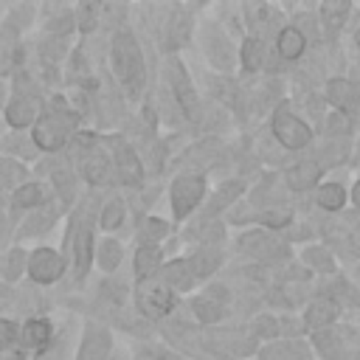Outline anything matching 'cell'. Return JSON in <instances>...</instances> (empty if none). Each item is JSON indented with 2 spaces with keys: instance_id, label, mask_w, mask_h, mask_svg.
<instances>
[{
  "instance_id": "obj_1",
  "label": "cell",
  "mask_w": 360,
  "mask_h": 360,
  "mask_svg": "<svg viewBox=\"0 0 360 360\" xmlns=\"http://www.w3.org/2000/svg\"><path fill=\"white\" fill-rule=\"evenodd\" d=\"M112 70L129 93L143 87V56L132 34H118L112 39Z\"/></svg>"
},
{
  "instance_id": "obj_2",
  "label": "cell",
  "mask_w": 360,
  "mask_h": 360,
  "mask_svg": "<svg viewBox=\"0 0 360 360\" xmlns=\"http://www.w3.org/2000/svg\"><path fill=\"white\" fill-rule=\"evenodd\" d=\"M73 121L76 118L65 115V112H45V115H39L37 124H34V143L39 149H48V152L59 149L68 141V129H70Z\"/></svg>"
},
{
  "instance_id": "obj_3",
  "label": "cell",
  "mask_w": 360,
  "mask_h": 360,
  "mask_svg": "<svg viewBox=\"0 0 360 360\" xmlns=\"http://www.w3.org/2000/svg\"><path fill=\"white\" fill-rule=\"evenodd\" d=\"M273 135H276L287 149H301V146H307L309 138H312L309 127H307L301 118H295L287 104H281V107L273 112Z\"/></svg>"
},
{
  "instance_id": "obj_4",
  "label": "cell",
  "mask_w": 360,
  "mask_h": 360,
  "mask_svg": "<svg viewBox=\"0 0 360 360\" xmlns=\"http://www.w3.org/2000/svg\"><path fill=\"white\" fill-rule=\"evenodd\" d=\"M138 307H141L143 315H149V318H160V315H166V312L174 307V295L169 292V287L143 278L141 287H138Z\"/></svg>"
},
{
  "instance_id": "obj_5",
  "label": "cell",
  "mask_w": 360,
  "mask_h": 360,
  "mask_svg": "<svg viewBox=\"0 0 360 360\" xmlns=\"http://www.w3.org/2000/svg\"><path fill=\"white\" fill-rule=\"evenodd\" d=\"M62 270H65V262H62V256H59L56 250H51V248H37V250L28 256V273H31V278L39 281V284L56 281V278L62 276Z\"/></svg>"
},
{
  "instance_id": "obj_6",
  "label": "cell",
  "mask_w": 360,
  "mask_h": 360,
  "mask_svg": "<svg viewBox=\"0 0 360 360\" xmlns=\"http://www.w3.org/2000/svg\"><path fill=\"white\" fill-rule=\"evenodd\" d=\"M205 191V183L202 177H177L174 186H172V208L177 217H186L202 197Z\"/></svg>"
},
{
  "instance_id": "obj_7",
  "label": "cell",
  "mask_w": 360,
  "mask_h": 360,
  "mask_svg": "<svg viewBox=\"0 0 360 360\" xmlns=\"http://www.w3.org/2000/svg\"><path fill=\"white\" fill-rule=\"evenodd\" d=\"M169 82H172V87H174V96H177L180 110L186 112V118L197 121V118H200V101H197V93L191 90V82H188L183 65H177V62L169 65Z\"/></svg>"
},
{
  "instance_id": "obj_8",
  "label": "cell",
  "mask_w": 360,
  "mask_h": 360,
  "mask_svg": "<svg viewBox=\"0 0 360 360\" xmlns=\"http://www.w3.org/2000/svg\"><path fill=\"white\" fill-rule=\"evenodd\" d=\"M107 352H110V335L98 326H90L82 340L79 360H107Z\"/></svg>"
},
{
  "instance_id": "obj_9",
  "label": "cell",
  "mask_w": 360,
  "mask_h": 360,
  "mask_svg": "<svg viewBox=\"0 0 360 360\" xmlns=\"http://www.w3.org/2000/svg\"><path fill=\"white\" fill-rule=\"evenodd\" d=\"M115 169H118V177L124 183H129V186H138L141 183V163L132 155V149L124 146L121 141H115Z\"/></svg>"
},
{
  "instance_id": "obj_10",
  "label": "cell",
  "mask_w": 360,
  "mask_h": 360,
  "mask_svg": "<svg viewBox=\"0 0 360 360\" xmlns=\"http://www.w3.org/2000/svg\"><path fill=\"white\" fill-rule=\"evenodd\" d=\"M37 115H39V112H37V101L28 98V96H17V98H11V104L6 107V118H8V124L17 127V129L34 124Z\"/></svg>"
},
{
  "instance_id": "obj_11",
  "label": "cell",
  "mask_w": 360,
  "mask_h": 360,
  "mask_svg": "<svg viewBox=\"0 0 360 360\" xmlns=\"http://www.w3.org/2000/svg\"><path fill=\"white\" fill-rule=\"evenodd\" d=\"M329 101L340 110V112H354V107H357V101H360V93L354 90V84H349L346 79H335V82H329Z\"/></svg>"
},
{
  "instance_id": "obj_12",
  "label": "cell",
  "mask_w": 360,
  "mask_h": 360,
  "mask_svg": "<svg viewBox=\"0 0 360 360\" xmlns=\"http://www.w3.org/2000/svg\"><path fill=\"white\" fill-rule=\"evenodd\" d=\"M93 248V233L87 225H79L76 228V236H73V262H76V273L84 276L87 267H90V250Z\"/></svg>"
},
{
  "instance_id": "obj_13",
  "label": "cell",
  "mask_w": 360,
  "mask_h": 360,
  "mask_svg": "<svg viewBox=\"0 0 360 360\" xmlns=\"http://www.w3.org/2000/svg\"><path fill=\"white\" fill-rule=\"evenodd\" d=\"M338 315V304L332 298H318L309 309H307V329H321L326 323H332Z\"/></svg>"
},
{
  "instance_id": "obj_14",
  "label": "cell",
  "mask_w": 360,
  "mask_h": 360,
  "mask_svg": "<svg viewBox=\"0 0 360 360\" xmlns=\"http://www.w3.org/2000/svg\"><path fill=\"white\" fill-rule=\"evenodd\" d=\"M318 174H321L318 163H312V160H304V163H298V166H292V169L287 172V183H290V188H295V191H304V188H309V186L318 180Z\"/></svg>"
},
{
  "instance_id": "obj_15",
  "label": "cell",
  "mask_w": 360,
  "mask_h": 360,
  "mask_svg": "<svg viewBox=\"0 0 360 360\" xmlns=\"http://www.w3.org/2000/svg\"><path fill=\"white\" fill-rule=\"evenodd\" d=\"M48 340H51V323H48V321L34 318V321H28V323L22 326V343H25V346L42 349V346H48Z\"/></svg>"
},
{
  "instance_id": "obj_16",
  "label": "cell",
  "mask_w": 360,
  "mask_h": 360,
  "mask_svg": "<svg viewBox=\"0 0 360 360\" xmlns=\"http://www.w3.org/2000/svg\"><path fill=\"white\" fill-rule=\"evenodd\" d=\"M158 264H160V250L155 245H143L135 250V273L141 278H149L158 270Z\"/></svg>"
},
{
  "instance_id": "obj_17",
  "label": "cell",
  "mask_w": 360,
  "mask_h": 360,
  "mask_svg": "<svg viewBox=\"0 0 360 360\" xmlns=\"http://www.w3.org/2000/svg\"><path fill=\"white\" fill-rule=\"evenodd\" d=\"M301 51H304V34L298 28H292V25L284 28L278 34V53L284 59H295V56H301Z\"/></svg>"
},
{
  "instance_id": "obj_18",
  "label": "cell",
  "mask_w": 360,
  "mask_h": 360,
  "mask_svg": "<svg viewBox=\"0 0 360 360\" xmlns=\"http://www.w3.org/2000/svg\"><path fill=\"white\" fill-rule=\"evenodd\" d=\"M163 276H166V281H169L172 287H180V290L191 287V281H194V273H191L188 262H172V264L163 270Z\"/></svg>"
},
{
  "instance_id": "obj_19",
  "label": "cell",
  "mask_w": 360,
  "mask_h": 360,
  "mask_svg": "<svg viewBox=\"0 0 360 360\" xmlns=\"http://www.w3.org/2000/svg\"><path fill=\"white\" fill-rule=\"evenodd\" d=\"M84 177L90 183H107V177H110V160L104 155H90L87 163H84Z\"/></svg>"
},
{
  "instance_id": "obj_20",
  "label": "cell",
  "mask_w": 360,
  "mask_h": 360,
  "mask_svg": "<svg viewBox=\"0 0 360 360\" xmlns=\"http://www.w3.org/2000/svg\"><path fill=\"white\" fill-rule=\"evenodd\" d=\"M349 11V3H343V0H329V3H323L321 6V17H323V22H326V28H340V22H343V14Z\"/></svg>"
},
{
  "instance_id": "obj_21",
  "label": "cell",
  "mask_w": 360,
  "mask_h": 360,
  "mask_svg": "<svg viewBox=\"0 0 360 360\" xmlns=\"http://www.w3.org/2000/svg\"><path fill=\"white\" fill-rule=\"evenodd\" d=\"M318 205H321V208H329V211L340 208V205H343V188H340L338 183L321 186V188H318Z\"/></svg>"
},
{
  "instance_id": "obj_22",
  "label": "cell",
  "mask_w": 360,
  "mask_h": 360,
  "mask_svg": "<svg viewBox=\"0 0 360 360\" xmlns=\"http://www.w3.org/2000/svg\"><path fill=\"white\" fill-rule=\"evenodd\" d=\"M14 202H17L20 208H34V205L42 202V188H39L37 183H25V186H20V188L14 191Z\"/></svg>"
},
{
  "instance_id": "obj_23",
  "label": "cell",
  "mask_w": 360,
  "mask_h": 360,
  "mask_svg": "<svg viewBox=\"0 0 360 360\" xmlns=\"http://www.w3.org/2000/svg\"><path fill=\"white\" fill-rule=\"evenodd\" d=\"M217 262H219V256H217L214 250H205V248H202V250L188 262V267H191L194 276H208V273L217 267Z\"/></svg>"
},
{
  "instance_id": "obj_24",
  "label": "cell",
  "mask_w": 360,
  "mask_h": 360,
  "mask_svg": "<svg viewBox=\"0 0 360 360\" xmlns=\"http://www.w3.org/2000/svg\"><path fill=\"white\" fill-rule=\"evenodd\" d=\"M194 312L200 315V321H217L219 315H222V304L217 301V298H197L194 301Z\"/></svg>"
},
{
  "instance_id": "obj_25",
  "label": "cell",
  "mask_w": 360,
  "mask_h": 360,
  "mask_svg": "<svg viewBox=\"0 0 360 360\" xmlns=\"http://www.w3.org/2000/svg\"><path fill=\"white\" fill-rule=\"evenodd\" d=\"M121 219H124V205H121V200H110L107 208L101 211V228L112 231V228L121 225Z\"/></svg>"
},
{
  "instance_id": "obj_26",
  "label": "cell",
  "mask_w": 360,
  "mask_h": 360,
  "mask_svg": "<svg viewBox=\"0 0 360 360\" xmlns=\"http://www.w3.org/2000/svg\"><path fill=\"white\" fill-rule=\"evenodd\" d=\"M242 62H245L248 70H259V65H262V45H259L256 39H248V42H245V48H242Z\"/></svg>"
},
{
  "instance_id": "obj_27",
  "label": "cell",
  "mask_w": 360,
  "mask_h": 360,
  "mask_svg": "<svg viewBox=\"0 0 360 360\" xmlns=\"http://www.w3.org/2000/svg\"><path fill=\"white\" fill-rule=\"evenodd\" d=\"M163 233H166V222H160V219H146L143 228H141V242L152 245V242H158Z\"/></svg>"
},
{
  "instance_id": "obj_28",
  "label": "cell",
  "mask_w": 360,
  "mask_h": 360,
  "mask_svg": "<svg viewBox=\"0 0 360 360\" xmlns=\"http://www.w3.org/2000/svg\"><path fill=\"white\" fill-rule=\"evenodd\" d=\"M96 14H98V6H96V3H84V6H79V11H76L79 28H82V31H90V28L96 25Z\"/></svg>"
},
{
  "instance_id": "obj_29",
  "label": "cell",
  "mask_w": 360,
  "mask_h": 360,
  "mask_svg": "<svg viewBox=\"0 0 360 360\" xmlns=\"http://www.w3.org/2000/svg\"><path fill=\"white\" fill-rule=\"evenodd\" d=\"M98 256H101V264H104V270H112V267L118 264V259H121V248H118L115 242H104Z\"/></svg>"
},
{
  "instance_id": "obj_30",
  "label": "cell",
  "mask_w": 360,
  "mask_h": 360,
  "mask_svg": "<svg viewBox=\"0 0 360 360\" xmlns=\"http://www.w3.org/2000/svg\"><path fill=\"white\" fill-rule=\"evenodd\" d=\"M17 340V329L11 321H0V349H11Z\"/></svg>"
},
{
  "instance_id": "obj_31",
  "label": "cell",
  "mask_w": 360,
  "mask_h": 360,
  "mask_svg": "<svg viewBox=\"0 0 360 360\" xmlns=\"http://www.w3.org/2000/svg\"><path fill=\"white\" fill-rule=\"evenodd\" d=\"M262 222H267V225H273V228H281V225H287V222H290V214H287V211L264 214V217H262Z\"/></svg>"
},
{
  "instance_id": "obj_32",
  "label": "cell",
  "mask_w": 360,
  "mask_h": 360,
  "mask_svg": "<svg viewBox=\"0 0 360 360\" xmlns=\"http://www.w3.org/2000/svg\"><path fill=\"white\" fill-rule=\"evenodd\" d=\"M20 267H22V253H20V250H14V253L8 256V270H6V273H8V278H17V276H20Z\"/></svg>"
},
{
  "instance_id": "obj_33",
  "label": "cell",
  "mask_w": 360,
  "mask_h": 360,
  "mask_svg": "<svg viewBox=\"0 0 360 360\" xmlns=\"http://www.w3.org/2000/svg\"><path fill=\"white\" fill-rule=\"evenodd\" d=\"M352 200H354V205H360V180H357L354 188H352Z\"/></svg>"
},
{
  "instance_id": "obj_34",
  "label": "cell",
  "mask_w": 360,
  "mask_h": 360,
  "mask_svg": "<svg viewBox=\"0 0 360 360\" xmlns=\"http://www.w3.org/2000/svg\"><path fill=\"white\" fill-rule=\"evenodd\" d=\"M141 360H169V357H163V354H143Z\"/></svg>"
},
{
  "instance_id": "obj_35",
  "label": "cell",
  "mask_w": 360,
  "mask_h": 360,
  "mask_svg": "<svg viewBox=\"0 0 360 360\" xmlns=\"http://www.w3.org/2000/svg\"><path fill=\"white\" fill-rule=\"evenodd\" d=\"M357 45H360V28H357Z\"/></svg>"
}]
</instances>
